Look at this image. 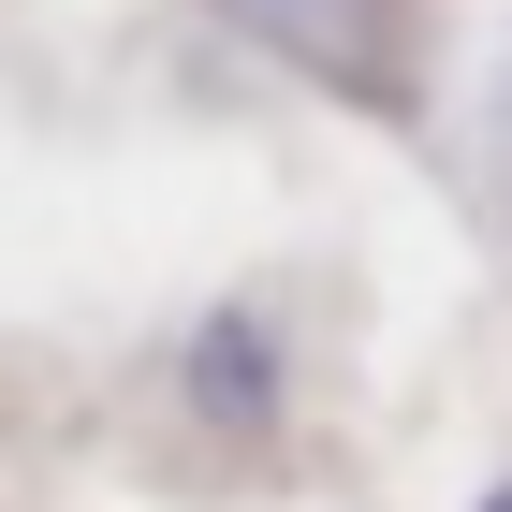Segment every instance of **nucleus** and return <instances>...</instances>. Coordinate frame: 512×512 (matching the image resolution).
Instances as JSON below:
<instances>
[{
	"mask_svg": "<svg viewBox=\"0 0 512 512\" xmlns=\"http://www.w3.org/2000/svg\"><path fill=\"white\" fill-rule=\"evenodd\" d=\"M483 512H512V483H498V498H483Z\"/></svg>",
	"mask_w": 512,
	"mask_h": 512,
	"instance_id": "f257e3e1",
	"label": "nucleus"
}]
</instances>
